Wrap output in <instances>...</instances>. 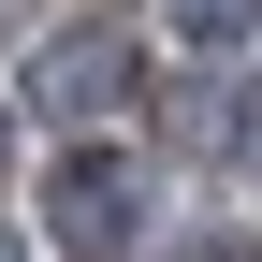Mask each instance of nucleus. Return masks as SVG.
<instances>
[{"mask_svg": "<svg viewBox=\"0 0 262 262\" xmlns=\"http://www.w3.org/2000/svg\"><path fill=\"white\" fill-rule=\"evenodd\" d=\"M160 15H175L189 44H248V29H262V0H160Z\"/></svg>", "mask_w": 262, "mask_h": 262, "instance_id": "3", "label": "nucleus"}, {"mask_svg": "<svg viewBox=\"0 0 262 262\" xmlns=\"http://www.w3.org/2000/svg\"><path fill=\"white\" fill-rule=\"evenodd\" d=\"M0 175H15V117H0Z\"/></svg>", "mask_w": 262, "mask_h": 262, "instance_id": "4", "label": "nucleus"}, {"mask_svg": "<svg viewBox=\"0 0 262 262\" xmlns=\"http://www.w3.org/2000/svg\"><path fill=\"white\" fill-rule=\"evenodd\" d=\"M44 219H58V248H73V262H117L131 233H146V204H131V175H117V160H58V175H44Z\"/></svg>", "mask_w": 262, "mask_h": 262, "instance_id": "2", "label": "nucleus"}, {"mask_svg": "<svg viewBox=\"0 0 262 262\" xmlns=\"http://www.w3.org/2000/svg\"><path fill=\"white\" fill-rule=\"evenodd\" d=\"M29 102H44V117H117L131 102V29H102V15H88V29H58V44H44V73H29Z\"/></svg>", "mask_w": 262, "mask_h": 262, "instance_id": "1", "label": "nucleus"}]
</instances>
